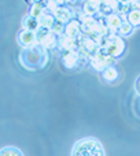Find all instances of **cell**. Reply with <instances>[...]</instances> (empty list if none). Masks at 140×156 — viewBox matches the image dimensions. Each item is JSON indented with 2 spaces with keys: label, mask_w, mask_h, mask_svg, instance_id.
Listing matches in <instances>:
<instances>
[{
  "label": "cell",
  "mask_w": 140,
  "mask_h": 156,
  "mask_svg": "<svg viewBox=\"0 0 140 156\" xmlns=\"http://www.w3.org/2000/svg\"><path fill=\"white\" fill-rule=\"evenodd\" d=\"M22 27H24L25 30L36 32V30L40 27V25H39V19L33 18V16H30V15H26L24 18V21H22Z\"/></svg>",
  "instance_id": "cell-16"
},
{
  "label": "cell",
  "mask_w": 140,
  "mask_h": 156,
  "mask_svg": "<svg viewBox=\"0 0 140 156\" xmlns=\"http://www.w3.org/2000/svg\"><path fill=\"white\" fill-rule=\"evenodd\" d=\"M99 49V45H98V43L94 40V38H91L87 34H81L80 38H78V48L77 51L80 52L81 56L87 58V59L89 60V58H92L95 54H96V51Z\"/></svg>",
  "instance_id": "cell-6"
},
{
  "label": "cell",
  "mask_w": 140,
  "mask_h": 156,
  "mask_svg": "<svg viewBox=\"0 0 140 156\" xmlns=\"http://www.w3.org/2000/svg\"><path fill=\"white\" fill-rule=\"evenodd\" d=\"M118 7H120L118 0H102V2H100L99 14L105 18V16L111 15V14H117Z\"/></svg>",
  "instance_id": "cell-11"
},
{
  "label": "cell",
  "mask_w": 140,
  "mask_h": 156,
  "mask_svg": "<svg viewBox=\"0 0 140 156\" xmlns=\"http://www.w3.org/2000/svg\"><path fill=\"white\" fill-rule=\"evenodd\" d=\"M102 76L106 82H114V81L118 80L120 74H118V70H117L114 66H110V67L105 69V70L102 71Z\"/></svg>",
  "instance_id": "cell-17"
},
{
  "label": "cell",
  "mask_w": 140,
  "mask_h": 156,
  "mask_svg": "<svg viewBox=\"0 0 140 156\" xmlns=\"http://www.w3.org/2000/svg\"><path fill=\"white\" fill-rule=\"evenodd\" d=\"M117 59H114L113 56H110V55L107 54V52H105L102 48H99L96 51V54L94 55L92 58H89V65L92 66V67L95 69L96 71H100L102 73L105 69L110 67V66H114V63H116Z\"/></svg>",
  "instance_id": "cell-4"
},
{
  "label": "cell",
  "mask_w": 140,
  "mask_h": 156,
  "mask_svg": "<svg viewBox=\"0 0 140 156\" xmlns=\"http://www.w3.org/2000/svg\"><path fill=\"white\" fill-rule=\"evenodd\" d=\"M19 60L28 70H40L48 62V55L40 44H35L22 51Z\"/></svg>",
  "instance_id": "cell-1"
},
{
  "label": "cell",
  "mask_w": 140,
  "mask_h": 156,
  "mask_svg": "<svg viewBox=\"0 0 140 156\" xmlns=\"http://www.w3.org/2000/svg\"><path fill=\"white\" fill-rule=\"evenodd\" d=\"M44 12H46V5H44V3H33V4H30V12H29L30 16L39 19Z\"/></svg>",
  "instance_id": "cell-18"
},
{
  "label": "cell",
  "mask_w": 140,
  "mask_h": 156,
  "mask_svg": "<svg viewBox=\"0 0 140 156\" xmlns=\"http://www.w3.org/2000/svg\"><path fill=\"white\" fill-rule=\"evenodd\" d=\"M0 156H24V154L15 147H4L0 149Z\"/></svg>",
  "instance_id": "cell-20"
},
{
  "label": "cell",
  "mask_w": 140,
  "mask_h": 156,
  "mask_svg": "<svg viewBox=\"0 0 140 156\" xmlns=\"http://www.w3.org/2000/svg\"><path fill=\"white\" fill-rule=\"evenodd\" d=\"M18 43L21 44L24 48H29V47L37 44V37H36V32H30V30H22L18 34Z\"/></svg>",
  "instance_id": "cell-10"
},
{
  "label": "cell",
  "mask_w": 140,
  "mask_h": 156,
  "mask_svg": "<svg viewBox=\"0 0 140 156\" xmlns=\"http://www.w3.org/2000/svg\"><path fill=\"white\" fill-rule=\"evenodd\" d=\"M58 47H59L61 52L74 51V49L78 48V38H72L62 34L59 37V40H58Z\"/></svg>",
  "instance_id": "cell-12"
},
{
  "label": "cell",
  "mask_w": 140,
  "mask_h": 156,
  "mask_svg": "<svg viewBox=\"0 0 140 156\" xmlns=\"http://www.w3.org/2000/svg\"><path fill=\"white\" fill-rule=\"evenodd\" d=\"M135 89H136V93L140 96V76L136 78V81H135Z\"/></svg>",
  "instance_id": "cell-22"
},
{
  "label": "cell",
  "mask_w": 140,
  "mask_h": 156,
  "mask_svg": "<svg viewBox=\"0 0 140 156\" xmlns=\"http://www.w3.org/2000/svg\"><path fill=\"white\" fill-rule=\"evenodd\" d=\"M63 29H65V25H62V23H58V22H55V25H54V26H52L51 32L54 33L55 36H58V37H61V36L63 34Z\"/></svg>",
  "instance_id": "cell-21"
},
{
  "label": "cell",
  "mask_w": 140,
  "mask_h": 156,
  "mask_svg": "<svg viewBox=\"0 0 140 156\" xmlns=\"http://www.w3.org/2000/svg\"><path fill=\"white\" fill-rule=\"evenodd\" d=\"M52 15H54V18H55V22L62 23V25H66L69 21L73 19L72 10H70L69 7H65V5H61L59 8H57V10L52 12Z\"/></svg>",
  "instance_id": "cell-9"
},
{
  "label": "cell",
  "mask_w": 140,
  "mask_h": 156,
  "mask_svg": "<svg viewBox=\"0 0 140 156\" xmlns=\"http://www.w3.org/2000/svg\"><path fill=\"white\" fill-rule=\"evenodd\" d=\"M39 25H40V27H44V29H52V26L55 25V18L54 15H52L51 12H48V11H46V12L43 14V15L39 18Z\"/></svg>",
  "instance_id": "cell-15"
},
{
  "label": "cell",
  "mask_w": 140,
  "mask_h": 156,
  "mask_svg": "<svg viewBox=\"0 0 140 156\" xmlns=\"http://www.w3.org/2000/svg\"><path fill=\"white\" fill-rule=\"evenodd\" d=\"M133 29H135V27H133L131 23H128L127 21H122L121 25H120V27H118V32H117V33H118L120 37H128V36L132 34Z\"/></svg>",
  "instance_id": "cell-19"
},
{
  "label": "cell",
  "mask_w": 140,
  "mask_h": 156,
  "mask_svg": "<svg viewBox=\"0 0 140 156\" xmlns=\"http://www.w3.org/2000/svg\"><path fill=\"white\" fill-rule=\"evenodd\" d=\"M80 2H85V0H63V3H68V4H74V3H80Z\"/></svg>",
  "instance_id": "cell-23"
},
{
  "label": "cell",
  "mask_w": 140,
  "mask_h": 156,
  "mask_svg": "<svg viewBox=\"0 0 140 156\" xmlns=\"http://www.w3.org/2000/svg\"><path fill=\"white\" fill-rule=\"evenodd\" d=\"M99 48H102L105 52H107L114 59H118L125 52V43L122 40V37L109 33L106 37L102 38V41L99 44Z\"/></svg>",
  "instance_id": "cell-3"
},
{
  "label": "cell",
  "mask_w": 140,
  "mask_h": 156,
  "mask_svg": "<svg viewBox=\"0 0 140 156\" xmlns=\"http://www.w3.org/2000/svg\"><path fill=\"white\" fill-rule=\"evenodd\" d=\"M87 58L81 56L80 52L77 51V49H74V51H68V52H62V63L65 67L68 69H74L77 67V66L80 65H85L87 62Z\"/></svg>",
  "instance_id": "cell-7"
},
{
  "label": "cell",
  "mask_w": 140,
  "mask_h": 156,
  "mask_svg": "<svg viewBox=\"0 0 140 156\" xmlns=\"http://www.w3.org/2000/svg\"><path fill=\"white\" fill-rule=\"evenodd\" d=\"M132 2H138V0H118L120 4H127V3H132Z\"/></svg>",
  "instance_id": "cell-24"
},
{
  "label": "cell",
  "mask_w": 140,
  "mask_h": 156,
  "mask_svg": "<svg viewBox=\"0 0 140 156\" xmlns=\"http://www.w3.org/2000/svg\"><path fill=\"white\" fill-rule=\"evenodd\" d=\"M63 34L68 36V37H72V38H80V36L83 34V27H81L80 21H77V19L69 21L68 23L65 25Z\"/></svg>",
  "instance_id": "cell-8"
},
{
  "label": "cell",
  "mask_w": 140,
  "mask_h": 156,
  "mask_svg": "<svg viewBox=\"0 0 140 156\" xmlns=\"http://www.w3.org/2000/svg\"><path fill=\"white\" fill-rule=\"evenodd\" d=\"M28 3H29V4H33V0H26Z\"/></svg>",
  "instance_id": "cell-25"
},
{
  "label": "cell",
  "mask_w": 140,
  "mask_h": 156,
  "mask_svg": "<svg viewBox=\"0 0 140 156\" xmlns=\"http://www.w3.org/2000/svg\"><path fill=\"white\" fill-rule=\"evenodd\" d=\"M100 2H102V0H100Z\"/></svg>",
  "instance_id": "cell-26"
},
{
  "label": "cell",
  "mask_w": 140,
  "mask_h": 156,
  "mask_svg": "<svg viewBox=\"0 0 140 156\" xmlns=\"http://www.w3.org/2000/svg\"><path fill=\"white\" fill-rule=\"evenodd\" d=\"M72 156H106V154L99 140L94 137H87L74 144Z\"/></svg>",
  "instance_id": "cell-2"
},
{
  "label": "cell",
  "mask_w": 140,
  "mask_h": 156,
  "mask_svg": "<svg viewBox=\"0 0 140 156\" xmlns=\"http://www.w3.org/2000/svg\"><path fill=\"white\" fill-rule=\"evenodd\" d=\"M100 10V0H85L84 3V10L83 14L87 16H94L99 14Z\"/></svg>",
  "instance_id": "cell-14"
},
{
  "label": "cell",
  "mask_w": 140,
  "mask_h": 156,
  "mask_svg": "<svg viewBox=\"0 0 140 156\" xmlns=\"http://www.w3.org/2000/svg\"><path fill=\"white\" fill-rule=\"evenodd\" d=\"M121 22H122L121 16L117 15V14H111V15H107L103 18V23H105V26L107 27L109 33H111V34H117Z\"/></svg>",
  "instance_id": "cell-13"
},
{
  "label": "cell",
  "mask_w": 140,
  "mask_h": 156,
  "mask_svg": "<svg viewBox=\"0 0 140 156\" xmlns=\"http://www.w3.org/2000/svg\"><path fill=\"white\" fill-rule=\"evenodd\" d=\"M36 37H37V44H40L46 51H48V49H55L58 47V40H59V37L55 36L50 29L39 27V29L36 30Z\"/></svg>",
  "instance_id": "cell-5"
}]
</instances>
